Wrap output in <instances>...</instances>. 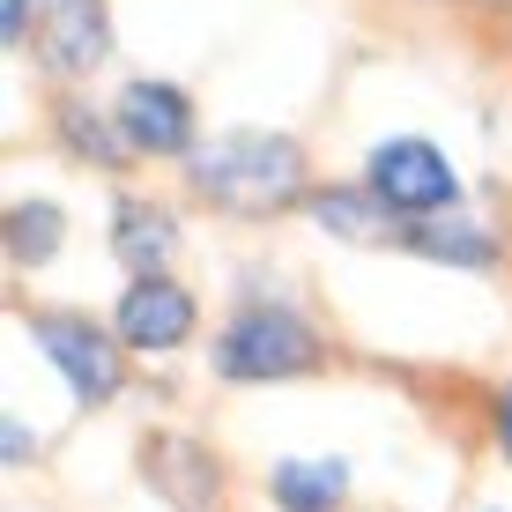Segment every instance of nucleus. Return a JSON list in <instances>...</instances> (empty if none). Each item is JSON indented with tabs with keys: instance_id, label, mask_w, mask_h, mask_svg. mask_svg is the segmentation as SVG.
<instances>
[{
	"instance_id": "f8f14e48",
	"label": "nucleus",
	"mask_w": 512,
	"mask_h": 512,
	"mask_svg": "<svg viewBox=\"0 0 512 512\" xmlns=\"http://www.w3.org/2000/svg\"><path fill=\"white\" fill-rule=\"evenodd\" d=\"M60 238H67V223H60L52 201H15L8 208V253L23 260V268H45V260L60 253Z\"/></svg>"
},
{
	"instance_id": "423d86ee",
	"label": "nucleus",
	"mask_w": 512,
	"mask_h": 512,
	"mask_svg": "<svg viewBox=\"0 0 512 512\" xmlns=\"http://www.w3.org/2000/svg\"><path fill=\"white\" fill-rule=\"evenodd\" d=\"M112 127L141 156H193V97L179 82H127L112 104Z\"/></svg>"
},
{
	"instance_id": "ddd939ff",
	"label": "nucleus",
	"mask_w": 512,
	"mask_h": 512,
	"mask_svg": "<svg viewBox=\"0 0 512 512\" xmlns=\"http://www.w3.org/2000/svg\"><path fill=\"white\" fill-rule=\"evenodd\" d=\"M312 216H320L334 238H386V208L372 201V193L327 186V193H312Z\"/></svg>"
},
{
	"instance_id": "f3484780",
	"label": "nucleus",
	"mask_w": 512,
	"mask_h": 512,
	"mask_svg": "<svg viewBox=\"0 0 512 512\" xmlns=\"http://www.w3.org/2000/svg\"><path fill=\"white\" fill-rule=\"evenodd\" d=\"M498 446H505V461H512V386H498Z\"/></svg>"
},
{
	"instance_id": "f257e3e1",
	"label": "nucleus",
	"mask_w": 512,
	"mask_h": 512,
	"mask_svg": "<svg viewBox=\"0 0 512 512\" xmlns=\"http://www.w3.org/2000/svg\"><path fill=\"white\" fill-rule=\"evenodd\" d=\"M186 179L201 201L231 208V216H275L305 193V149L275 127H231L186 156Z\"/></svg>"
},
{
	"instance_id": "9d476101",
	"label": "nucleus",
	"mask_w": 512,
	"mask_h": 512,
	"mask_svg": "<svg viewBox=\"0 0 512 512\" xmlns=\"http://www.w3.org/2000/svg\"><path fill=\"white\" fill-rule=\"evenodd\" d=\"M171 245H179V231H171L164 208H141V201H119L112 208V253L127 260L134 275H164Z\"/></svg>"
},
{
	"instance_id": "dca6fc26",
	"label": "nucleus",
	"mask_w": 512,
	"mask_h": 512,
	"mask_svg": "<svg viewBox=\"0 0 512 512\" xmlns=\"http://www.w3.org/2000/svg\"><path fill=\"white\" fill-rule=\"evenodd\" d=\"M23 30H38V8L30 0H0V38L23 45Z\"/></svg>"
},
{
	"instance_id": "39448f33",
	"label": "nucleus",
	"mask_w": 512,
	"mask_h": 512,
	"mask_svg": "<svg viewBox=\"0 0 512 512\" xmlns=\"http://www.w3.org/2000/svg\"><path fill=\"white\" fill-rule=\"evenodd\" d=\"M38 60L45 75L60 82H82L104 67V52H112V15H104V0H38Z\"/></svg>"
},
{
	"instance_id": "1a4fd4ad",
	"label": "nucleus",
	"mask_w": 512,
	"mask_h": 512,
	"mask_svg": "<svg viewBox=\"0 0 512 512\" xmlns=\"http://www.w3.org/2000/svg\"><path fill=\"white\" fill-rule=\"evenodd\" d=\"M268 490L282 512H334L349 498V461L342 453H290V461H275Z\"/></svg>"
},
{
	"instance_id": "20e7f679",
	"label": "nucleus",
	"mask_w": 512,
	"mask_h": 512,
	"mask_svg": "<svg viewBox=\"0 0 512 512\" xmlns=\"http://www.w3.org/2000/svg\"><path fill=\"white\" fill-rule=\"evenodd\" d=\"M30 334H38L45 364L67 379V394H75L82 409H104V401L119 394V342H112V334H97L82 312H38Z\"/></svg>"
},
{
	"instance_id": "f03ea898",
	"label": "nucleus",
	"mask_w": 512,
	"mask_h": 512,
	"mask_svg": "<svg viewBox=\"0 0 512 512\" xmlns=\"http://www.w3.org/2000/svg\"><path fill=\"white\" fill-rule=\"evenodd\" d=\"M216 379L231 386H275V379H305L320 364V327L297 305H245L208 349Z\"/></svg>"
},
{
	"instance_id": "0eeeda50",
	"label": "nucleus",
	"mask_w": 512,
	"mask_h": 512,
	"mask_svg": "<svg viewBox=\"0 0 512 512\" xmlns=\"http://www.w3.org/2000/svg\"><path fill=\"white\" fill-rule=\"evenodd\" d=\"M112 327H119V342H127V349L164 357V349H179L186 334H193V297H186L171 275H134L127 290H119Z\"/></svg>"
},
{
	"instance_id": "4468645a",
	"label": "nucleus",
	"mask_w": 512,
	"mask_h": 512,
	"mask_svg": "<svg viewBox=\"0 0 512 512\" xmlns=\"http://www.w3.org/2000/svg\"><path fill=\"white\" fill-rule=\"evenodd\" d=\"M60 141H67V149H90V164H104V171H112L119 149H127V134L104 127L90 104H60Z\"/></svg>"
},
{
	"instance_id": "9b49d317",
	"label": "nucleus",
	"mask_w": 512,
	"mask_h": 512,
	"mask_svg": "<svg viewBox=\"0 0 512 512\" xmlns=\"http://www.w3.org/2000/svg\"><path fill=\"white\" fill-rule=\"evenodd\" d=\"M401 245L423 260H446V268H490L498 260V245H490L483 223H468V216H438V223H409L401 231Z\"/></svg>"
},
{
	"instance_id": "6e6552de",
	"label": "nucleus",
	"mask_w": 512,
	"mask_h": 512,
	"mask_svg": "<svg viewBox=\"0 0 512 512\" xmlns=\"http://www.w3.org/2000/svg\"><path fill=\"white\" fill-rule=\"evenodd\" d=\"M141 475H149L156 498H171L179 512H216V490H223L216 453L179 438V431H156L149 446H141Z\"/></svg>"
},
{
	"instance_id": "7ed1b4c3",
	"label": "nucleus",
	"mask_w": 512,
	"mask_h": 512,
	"mask_svg": "<svg viewBox=\"0 0 512 512\" xmlns=\"http://www.w3.org/2000/svg\"><path fill=\"white\" fill-rule=\"evenodd\" d=\"M364 193H372L386 216L423 223V216H446V208L461 201V179H453V164H446L438 141L394 134V141H379V149L364 156Z\"/></svg>"
},
{
	"instance_id": "2eb2a0df",
	"label": "nucleus",
	"mask_w": 512,
	"mask_h": 512,
	"mask_svg": "<svg viewBox=\"0 0 512 512\" xmlns=\"http://www.w3.org/2000/svg\"><path fill=\"white\" fill-rule=\"evenodd\" d=\"M0 453H8V468H23L30 461V453H38V431H30V423H0Z\"/></svg>"
}]
</instances>
